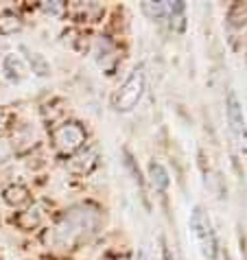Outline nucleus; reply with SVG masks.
<instances>
[{
    "label": "nucleus",
    "mask_w": 247,
    "mask_h": 260,
    "mask_svg": "<svg viewBox=\"0 0 247 260\" xmlns=\"http://www.w3.org/2000/svg\"><path fill=\"white\" fill-rule=\"evenodd\" d=\"M101 225V210L90 204H81L70 208L68 212L59 216V221L48 230L46 243L53 249H75L77 245L88 241L97 234Z\"/></svg>",
    "instance_id": "nucleus-1"
},
{
    "label": "nucleus",
    "mask_w": 247,
    "mask_h": 260,
    "mask_svg": "<svg viewBox=\"0 0 247 260\" xmlns=\"http://www.w3.org/2000/svg\"><path fill=\"white\" fill-rule=\"evenodd\" d=\"M144 90H147V75H144V68L138 66L132 70V75L125 79V83L116 90V94L112 99V105L116 112H132L134 107L140 103L144 96Z\"/></svg>",
    "instance_id": "nucleus-2"
},
{
    "label": "nucleus",
    "mask_w": 247,
    "mask_h": 260,
    "mask_svg": "<svg viewBox=\"0 0 247 260\" xmlns=\"http://www.w3.org/2000/svg\"><path fill=\"white\" fill-rule=\"evenodd\" d=\"M191 230L193 236L197 241L201 254L208 260H217L219 256V243H217V232L212 228V221H210L208 212L203 210L201 206H195L191 212Z\"/></svg>",
    "instance_id": "nucleus-3"
},
{
    "label": "nucleus",
    "mask_w": 247,
    "mask_h": 260,
    "mask_svg": "<svg viewBox=\"0 0 247 260\" xmlns=\"http://www.w3.org/2000/svg\"><path fill=\"white\" fill-rule=\"evenodd\" d=\"M50 140H53V147L57 149V153L70 155L77 149H81V144L85 142V129L79 122H64V125L53 129Z\"/></svg>",
    "instance_id": "nucleus-4"
},
{
    "label": "nucleus",
    "mask_w": 247,
    "mask_h": 260,
    "mask_svg": "<svg viewBox=\"0 0 247 260\" xmlns=\"http://www.w3.org/2000/svg\"><path fill=\"white\" fill-rule=\"evenodd\" d=\"M225 116H228V125H230V134L232 138L236 140L238 149L247 153V120L243 114V105L234 92L228 94V101H225Z\"/></svg>",
    "instance_id": "nucleus-5"
},
{
    "label": "nucleus",
    "mask_w": 247,
    "mask_h": 260,
    "mask_svg": "<svg viewBox=\"0 0 247 260\" xmlns=\"http://www.w3.org/2000/svg\"><path fill=\"white\" fill-rule=\"evenodd\" d=\"M94 55H97V63L103 68L107 75H112L116 63H118V50H116L114 42L110 38H101L97 40V46H94Z\"/></svg>",
    "instance_id": "nucleus-6"
},
{
    "label": "nucleus",
    "mask_w": 247,
    "mask_h": 260,
    "mask_svg": "<svg viewBox=\"0 0 247 260\" xmlns=\"http://www.w3.org/2000/svg\"><path fill=\"white\" fill-rule=\"evenodd\" d=\"M3 72H5V77L9 79V81H13V83L22 81V79L26 77V66H24L22 57H18L16 53L5 55V59H3Z\"/></svg>",
    "instance_id": "nucleus-7"
},
{
    "label": "nucleus",
    "mask_w": 247,
    "mask_h": 260,
    "mask_svg": "<svg viewBox=\"0 0 247 260\" xmlns=\"http://www.w3.org/2000/svg\"><path fill=\"white\" fill-rule=\"evenodd\" d=\"M166 16L171 18V28L181 33L186 28V5L184 3H166Z\"/></svg>",
    "instance_id": "nucleus-8"
},
{
    "label": "nucleus",
    "mask_w": 247,
    "mask_h": 260,
    "mask_svg": "<svg viewBox=\"0 0 247 260\" xmlns=\"http://www.w3.org/2000/svg\"><path fill=\"white\" fill-rule=\"evenodd\" d=\"M149 177H151V184L156 186V190H166L171 184V177H169V171L164 169L160 162H151L149 164Z\"/></svg>",
    "instance_id": "nucleus-9"
},
{
    "label": "nucleus",
    "mask_w": 247,
    "mask_h": 260,
    "mask_svg": "<svg viewBox=\"0 0 247 260\" xmlns=\"http://www.w3.org/2000/svg\"><path fill=\"white\" fill-rule=\"evenodd\" d=\"M44 221V210H42V206H33L31 210H26L22 212L16 219V223L20 228H24V230H33V228H38L40 223Z\"/></svg>",
    "instance_id": "nucleus-10"
},
{
    "label": "nucleus",
    "mask_w": 247,
    "mask_h": 260,
    "mask_svg": "<svg viewBox=\"0 0 247 260\" xmlns=\"http://www.w3.org/2000/svg\"><path fill=\"white\" fill-rule=\"evenodd\" d=\"M94 162H97V151L90 149V151H85V153L77 155L75 160L70 162V171L77 173V175H83V173H88L92 169Z\"/></svg>",
    "instance_id": "nucleus-11"
},
{
    "label": "nucleus",
    "mask_w": 247,
    "mask_h": 260,
    "mask_svg": "<svg viewBox=\"0 0 247 260\" xmlns=\"http://www.w3.org/2000/svg\"><path fill=\"white\" fill-rule=\"evenodd\" d=\"M22 53H26V61L31 63V68H33L35 75H40V77H48V75H50V63L46 61L44 55L31 53V50L24 48V46H22Z\"/></svg>",
    "instance_id": "nucleus-12"
},
{
    "label": "nucleus",
    "mask_w": 247,
    "mask_h": 260,
    "mask_svg": "<svg viewBox=\"0 0 247 260\" xmlns=\"http://www.w3.org/2000/svg\"><path fill=\"white\" fill-rule=\"evenodd\" d=\"M22 28V20H20L13 11H3L0 13V35H13Z\"/></svg>",
    "instance_id": "nucleus-13"
},
{
    "label": "nucleus",
    "mask_w": 247,
    "mask_h": 260,
    "mask_svg": "<svg viewBox=\"0 0 247 260\" xmlns=\"http://www.w3.org/2000/svg\"><path fill=\"white\" fill-rule=\"evenodd\" d=\"M5 201L9 206H24L28 201V190L24 186H9V188L5 190Z\"/></svg>",
    "instance_id": "nucleus-14"
},
{
    "label": "nucleus",
    "mask_w": 247,
    "mask_h": 260,
    "mask_svg": "<svg viewBox=\"0 0 247 260\" xmlns=\"http://www.w3.org/2000/svg\"><path fill=\"white\" fill-rule=\"evenodd\" d=\"M140 9L144 16L149 20H153V22H160V20L166 18V3H142Z\"/></svg>",
    "instance_id": "nucleus-15"
},
{
    "label": "nucleus",
    "mask_w": 247,
    "mask_h": 260,
    "mask_svg": "<svg viewBox=\"0 0 247 260\" xmlns=\"http://www.w3.org/2000/svg\"><path fill=\"white\" fill-rule=\"evenodd\" d=\"M13 153V149H11V144L7 142V140H0V164H5L7 160L11 157Z\"/></svg>",
    "instance_id": "nucleus-16"
},
{
    "label": "nucleus",
    "mask_w": 247,
    "mask_h": 260,
    "mask_svg": "<svg viewBox=\"0 0 247 260\" xmlns=\"http://www.w3.org/2000/svg\"><path fill=\"white\" fill-rule=\"evenodd\" d=\"M42 9H44L46 13H53V16H57V13H61L64 11V5L61 3H42Z\"/></svg>",
    "instance_id": "nucleus-17"
},
{
    "label": "nucleus",
    "mask_w": 247,
    "mask_h": 260,
    "mask_svg": "<svg viewBox=\"0 0 247 260\" xmlns=\"http://www.w3.org/2000/svg\"><path fill=\"white\" fill-rule=\"evenodd\" d=\"M162 258L164 260H175V256H173V251H171V247L166 243H162Z\"/></svg>",
    "instance_id": "nucleus-18"
},
{
    "label": "nucleus",
    "mask_w": 247,
    "mask_h": 260,
    "mask_svg": "<svg viewBox=\"0 0 247 260\" xmlns=\"http://www.w3.org/2000/svg\"><path fill=\"white\" fill-rule=\"evenodd\" d=\"M5 122H7V118H5V114H0V129L5 127Z\"/></svg>",
    "instance_id": "nucleus-19"
},
{
    "label": "nucleus",
    "mask_w": 247,
    "mask_h": 260,
    "mask_svg": "<svg viewBox=\"0 0 247 260\" xmlns=\"http://www.w3.org/2000/svg\"><path fill=\"white\" fill-rule=\"evenodd\" d=\"M112 260H129L127 256H118V258H112Z\"/></svg>",
    "instance_id": "nucleus-20"
}]
</instances>
